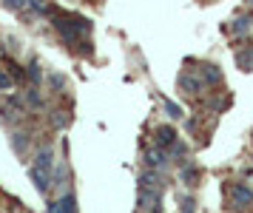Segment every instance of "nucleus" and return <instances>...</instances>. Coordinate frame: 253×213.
Returning <instances> with one entry per match:
<instances>
[{
	"label": "nucleus",
	"instance_id": "6e6552de",
	"mask_svg": "<svg viewBox=\"0 0 253 213\" xmlns=\"http://www.w3.org/2000/svg\"><path fill=\"white\" fill-rule=\"evenodd\" d=\"M29 77L35 80V83L40 80V66H37V63H32V66H29Z\"/></svg>",
	"mask_w": 253,
	"mask_h": 213
},
{
	"label": "nucleus",
	"instance_id": "423d86ee",
	"mask_svg": "<svg viewBox=\"0 0 253 213\" xmlns=\"http://www.w3.org/2000/svg\"><path fill=\"white\" fill-rule=\"evenodd\" d=\"M14 85V80L9 77V74H6V71H3V68H0V88L6 91V88H12Z\"/></svg>",
	"mask_w": 253,
	"mask_h": 213
},
{
	"label": "nucleus",
	"instance_id": "9d476101",
	"mask_svg": "<svg viewBox=\"0 0 253 213\" xmlns=\"http://www.w3.org/2000/svg\"><path fill=\"white\" fill-rule=\"evenodd\" d=\"M32 6H35V9H40V0H32Z\"/></svg>",
	"mask_w": 253,
	"mask_h": 213
},
{
	"label": "nucleus",
	"instance_id": "7ed1b4c3",
	"mask_svg": "<svg viewBox=\"0 0 253 213\" xmlns=\"http://www.w3.org/2000/svg\"><path fill=\"white\" fill-rule=\"evenodd\" d=\"M230 199H233L236 208H245V205L253 202V191L245 188V185H233V188H230Z\"/></svg>",
	"mask_w": 253,
	"mask_h": 213
},
{
	"label": "nucleus",
	"instance_id": "1a4fd4ad",
	"mask_svg": "<svg viewBox=\"0 0 253 213\" xmlns=\"http://www.w3.org/2000/svg\"><path fill=\"white\" fill-rule=\"evenodd\" d=\"M6 3H9V6H20V3H23V0H6Z\"/></svg>",
	"mask_w": 253,
	"mask_h": 213
},
{
	"label": "nucleus",
	"instance_id": "f03ea898",
	"mask_svg": "<svg viewBox=\"0 0 253 213\" xmlns=\"http://www.w3.org/2000/svg\"><path fill=\"white\" fill-rule=\"evenodd\" d=\"M32 179H35L40 193L48 191V185H51V151L48 148H43L37 154V162H35V168H32Z\"/></svg>",
	"mask_w": 253,
	"mask_h": 213
},
{
	"label": "nucleus",
	"instance_id": "0eeeda50",
	"mask_svg": "<svg viewBox=\"0 0 253 213\" xmlns=\"http://www.w3.org/2000/svg\"><path fill=\"white\" fill-rule=\"evenodd\" d=\"M148 162H151V165H162V162H165V154H162V151H151Z\"/></svg>",
	"mask_w": 253,
	"mask_h": 213
},
{
	"label": "nucleus",
	"instance_id": "39448f33",
	"mask_svg": "<svg viewBox=\"0 0 253 213\" xmlns=\"http://www.w3.org/2000/svg\"><path fill=\"white\" fill-rule=\"evenodd\" d=\"M173 128H168V125H165V128H157V145H171L173 142Z\"/></svg>",
	"mask_w": 253,
	"mask_h": 213
},
{
	"label": "nucleus",
	"instance_id": "f257e3e1",
	"mask_svg": "<svg viewBox=\"0 0 253 213\" xmlns=\"http://www.w3.org/2000/svg\"><path fill=\"white\" fill-rule=\"evenodd\" d=\"M54 29L63 34L66 43H83V37L91 32V23L80 14H54Z\"/></svg>",
	"mask_w": 253,
	"mask_h": 213
},
{
	"label": "nucleus",
	"instance_id": "20e7f679",
	"mask_svg": "<svg viewBox=\"0 0 253 213\" xmlns=\"http://www.w3.org/2000/svg\"><path fill=\"white\" fill-rule=\"evenodd\" d=\"M48 213H77V205H74V196H63L48 208Z\"/></svg>",
	"mask_w": 253,
	"mask_h": 213
}]
</instances>
